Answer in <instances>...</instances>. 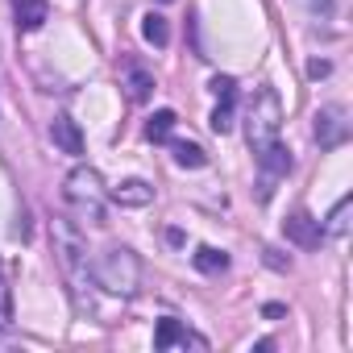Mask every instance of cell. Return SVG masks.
Here are the masks:
<instances>
[{
	"label": "cell",
	"mask_w": 353,
	"mask_h": 353,
	"mask_svg": "<svg viewBox=\"0 0 353 353\" xmlns=\"http://www.w3.org/2000/svg\"><path fill=\"white\" fill-rule=\"evenodd\" d=\"M50 233H54V254H59V266H63V274L71 283L75 303L83 312H92V287L96 283H92V258H88V241H83L79 225L67 221V216H54Z\"/></svg>",
	"instance_id": "6da1fadb"
},
{
	"label": "cell",
	"mask_w": 353,
	"mask_h": 353,
	"mask_svg": "<svg viewBox=\"0 0 353 353\" xmlns=\"http://www.w3.org/2000/svg\"><path fill=\"white\" fill-rule=\"evenodd\" d=\"M92 283L100 291H108V295L133 299L137 287H141V258L129 245H104L92 258Z\"/></svg>",
	"instance_id": "7a4b0ae2"
},
{
	"label": "cell",
	"mask_w": 353,
	"mask_h": 353,
	"mask_svg": "<svg viewBox=\"0 0 353 353\" xmlns=\"http://www.w3.org/2000/svg\"><path fill=\"white\" fill-rule=\"evenodd\" d=\"M63 200L67 208L75 212L79 225H104V212H108V192L100 183V174L92 166H75L67 179H63Z\"/></svg>",
	"instance_id": "3957f363"
},
{
	"label": "cell",
	"mask_w": 353,
	"mask_h": 353,
	"mask_svg": "<svg viewBox=\"0 0 353 353\" xmlns=\"http://www.w3.org/2000/svg\"><path fill=\"white\" fill-rule=\"evenodd\" d=\"M283 133V100L274 88H258L250 112H245V137H250V150L262 154L266 145H274Z\"/></svg>",
	"instance_id": "277c9868"
},
{
	"label": "cell",
	"mask_w": 353,
	"mask_h": 353,
	"mask_svg": "<svg viewBox=\"0 0 353 353\" xmlns=\"http://www.w3.org/2000/svg\"><path fill=\"white\" fill-rule=\"evenodd\" d=\"M312 133H316L320 150H336V145H345V137H349V108H345V104H324V108L316 112Z\"/></svg>",
	"instance_id": "5b68a950"
},
{
	"label": "cell",
	"mask_w": 353,
	"mask_h": 353,
	"mask_svg": "<svg viewBox=\"0 0 353 353\" xmlns=\"http://www.w3.org/2000/svg\"><path fill=\"white\" fill-rule=\"evenodd\" d=\"M154 345L158 349H208V341L200 332H192L188 324H179V320H158Z\"/></svg>",
	"instance_id": "8992f818"
},
{
	"label": "cell",
	"mask_w": 353,
	"mask_h": 353,
	"mask_svg": "<svg viewBox=\"0 0 353 353\" xmlns=\"http://www.w3.org/2000/svg\"><path fill=\"white\" fill-rule=\"evenodd\" d=\"M283 233H287V241L291 245H299V250H316L320 241H324V229H320V221L312 216V212H291L287 221H283Z\"/></svg>",
	"instance_id": "52a82bcc"
},
{
	"label": "cell",
	"mask_w": 353,
	"mask_h": 353,
	"mask_svg": "<svg viewBox=\"0 0 353 353\" xmlns=\"http://www.w3.org/2000/svg\"><path fill=\"white\" fill-rule=\"evenodd\" d=\"M121 88L129 96V104H145L154 96V75L141 67V63H125L121 67Z\"/></svg>",
	"instance_id": "ba28073f"
},
{
	"label": "cell",
	"mask_w": 353,
	"mask_h": 353,
	"mask_svg": "<svg viewBox=\"0 0 353 353\" xmlns=\"http://www.w3.org/2000/svg\"><path fill=\"white\" fill-rule=\"evenodd\" d=\"M13 17H17V30L21 34H34V30L46 26L50 5H46V0H13Z\"/></svg>",
	"instance_id": "9c48e42d"
},
{
	"label": "cell",
	"mask_w": 353,
	"mask_h": 353,
	"mask_svg": "<svg viewBox=\"0 0 353 353\" xmlns=\"http://www.w3.org/2000/svg\"><path fill=\"white\" fill-rule=\"evenodd\" d=\"M108 196H112L121 208H145V204H154V188L141 183V179H125V183H117Z\"/></svg>",
	"instance_id": "30bf717a"
},
{
	"label": "cell",
	"mask_w": 353,
	"mask_h": 353,
	"mask_svg": "<svg viewBox=\"0 0 353 353\" xmlns=\"http://www.w3.org/2000/svg\"><path fill=\"white\" fill-rule=\"evenodd\" d=\"M50 141H54L63 154H83V133L75 129L71 117H54V121H50Z\"/></svg>",
	"instance_id": "8fae6325"
},
{
	"label": "cell",
	"mask_w": 353,
	"mask_h": 353,
	"mask_svg": "<svg viewBox=\"0 0 353 353\" xmlns=\"http://www.w3.org/2000/svg\"><path fill=\"white\" fill-rule=\"evenodd\" d=\"M192 262H196L200 274H225V270H229V254L216 250V245H200V250L192 254Z\"/></svg>",
	"instance_id": "7c38bea8"
},
{
	"label": "cell",
	"mask_w": 353,
	"mask_h": 353,
	"mask_svg": "<svg viewBox=\"0 0 353 353\" xmlns=\"http://www.w3.org/2000/svg\"><path fill=\"white\" fill-rule=\"evenodd\" d=\"M208 125H212V133H229L237 125V96H216V108H212Z\"/></svg>",
	"instance_id": "4fadbf2b"
},
{
	"label": "cell",
	"mask_w": 353,
	"mask_h": 353,
	"mask_svg": "<svg viewBox=\"0 0 353 353\" xmlns=\"http://www.w3.org/2000/svg\"><path fill=\"white\" fill-rule=\"evenodd\" d=\"M349 208H353V200H349V196H341V200H336V208H332V212L324 216V225H320V229H324V237H336V241H341V237L349 233Z\"/></svg>",
	"instance_id": "5bb4252c"
},
{
	"label": "cell",
	"mask_w": 353,
	"mask_h": 353,
	"mask_svg": "<svg viewBox=\"0 0 353 353\" xmlns=\"http://www.w3.org/2000/svg\"><path fill=\"white\" fill-rule=\"evenodd\" d=\"M141 38H145L150 46H158V50H162V46L170 42V30H166V17H162V13H145V17H141Z\"/></svg>",
	"instance_id": "9a60e30c"
},
{
	"label": "cell",
	"mask_w": 353,
	"mask_h": 353,
	"mask_svg": "<svg viewBox=\"0 0 353 353\" xmlns=\"http://www.w3.org/2000/svg\"><path fill=\"white\" fill-rule=\"evenodd\" d=\"M170 154H174V162H179V166H188V170H200V166H208V154H204L196 141H174V145H170Z\"/></svg>",
	"instance_id": "2e32d148"
},
{
	"label": "cell",
	"mask_w": 353,
	"mask_h": 353,
	"mask_svg": "<svg viewBox=\"0 0 353 353\" xmlns=\"http://www.w3.org/2000/svg\"><path fill=\"white\" fill-rule=\"evenodd\" d=\"M174 121H179V117H174L170 108H158V112L145 121V137H150V141H166V137L174 133Z\"/></svg>",
	"instance_id": "e0dca14e"
},
{
	"label": "cell",
	"mask_w": 353,
	"mask_h": 353,
	"mask_svg": "<svg viewBox=\"0 0 353 353\" xmlns=\"http://www.w3.org/2000/svg\"><path fill=\"white\" fill-rule=\"evenodd\" d=\"M13 332V291H9V279L0 270V341Z\"/></svg>",
	"instance_id": "ac0fdd59"
},
{
	"label": "cell",
	"mask_w": 353,
	"mask_h": 353,
	"mask_svg": "<svg viewBox=\"0 0 353 353\" xmlns=\"http://www.w3.org/2000/svg\"><path fill=\"white\" fill-rule=\"evenodd\" d=\"M262 258H266V266H274V270H291V258H283L274 245H266V250H262Z\"/></svg>",
	"instance_id": "d6986e66"
},
{
	"label": "cell",
	"mask_w": 353,
	"mask_h": 353,
	"mask_svg": "<svg viewBox=\"0 0 353 353\" xmlns=\"http://www.w3.org/2000/svg\"><path fill=\"white\" fill-rule=\"evenodd\" d=\"M212 92H216V96H237L233 75H216V79H212Z\"/></svg>",
	"instance_id": "ffe728a7"
},
{
	"label": "cell",
	"mask_w": 353,
	"mask_h": 353,
	"mask_svg": "<svg viewBox=\"0 0 353 353\" xmlns=\"http://www.w3.org/2000/svg\"><path fill=\"white\" fill-rule=\"evenodd\" d=\"M328 71H332V67H328L324 59H312V63H307V75H312V79H324Z\"/></svg>",
	"instance_id": "44dd1931"
},
{
	"label": "cell",
	"mask_w": 353,
	"mask_h": 353,
	"mask_svg": "<svg viewBox=\"0 0 353 353\" xmlns=\"http://www.w3.org/2000/svg\"><path fill=\"white\" fill-rule=\"evenodd\" d=\"M262 316H266V320H279V316H287V307H283V303H266Z\"/></svg>",
	"instance_id": "7402d4cb"
},
{
	"label": "cell",
	"mask_w": 353,
	"mask_h": 353,
	"mask_svg": "<svg viewBox=\"0 0 353 353\" xmlns=\"http://www.w3.org/2000/svg\"><path fill=\"white\" fill-rule=\"evenodd\" d=\"M162 5H166V0H162Z\"/></svg>",
	"instance_id": "603a6c76"
}]
</instances>
